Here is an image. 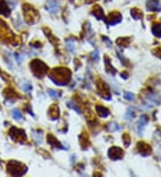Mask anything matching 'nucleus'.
<instances>
[{
	"mask_svg": "<svg viewBox=\"0 0 161 177\" xmlns=\"http://www.w3.org/2000/svg\"><path fill=\"white\" fill-rule=\"evenodd\" d=\"M50 79L56 85H66L71 79V72L66 68H55L51 73Z\"/></svg>",
	"mask_w": 161,
	"mask_h": 177,
	"instance_id": "1",
	"label": "nucleus"
},
{
	"mask_svg": "<svg viewBox=\"0 0 161 177\" xmlns=\"http://www.w3.org/2000/svg\"><path fill=\"white\" fill-rule=\"evenodd\" d=\"M26 171H27L26 166L20 162L11 161L8 165V173L11 175L21 176V175L24 174L26 173Z\"/></svg>",
	"mask_w": 161,
	"mask_h": 177,
	"instance_id": "2",
	"label": "nucleus"
},
{
	"mask_svg": "<svg viewBox=\"0 0 161 177\" xmlns=\"http://www.w3.org/2000/svg\"><path fill=\"white\" fill-rule=\"evenodd\" d=\"M31 71L32 73H34V75L36 77H42L48 71V66L40 60H33L31 63Z\"/></svg>",
	"mask_w": 161,
	"mask_h": 177,
	"instance_id": "3",
	"label": "nucleus"
},
{
	"mask_svg": "<svg viewBox=\"0 0 161 177\" xmlns=\"http://www.w3.org/2000/svg\"><path fill=\"white\" fill-rule=\"evenodd\" d=\"M24 14H25V18L27 21L30 23H33L34 22H36L37 17H38V13L37 11H35L31 6H30L29 5H25L24 7Z\"/></svg>",
	"mask_w": 161,
	"mask_h": 177,
	"instance_id": "4",
	"label": "nucleus"
},
{
	"mask_svg": "<svg viewBox=\"0 0 161 177\" xmlns=\"http://www.w3.org/2000/svg\"><path fill=\"white\" fill-rule=\"evenodd\" d=\"M108 156L113 160L121 159L124 156V150L119 147H112L108 150Z\"/></svg>",
	"mask_w": 161,
	"mask_h": 177,
	"instance_id": "5",
	"label": "nucleus"
},
{
	"mask_svg": "<svg viewBox=\"0 0 161 177\" xmlns=\"http://www.w3.org/2000/svg\"><path fill=\"white\" fill-rule=\"evenodd\" d=\"M10 137L14 141H24L26 139V135L24 130H20L13 127L10 131Z\"/></svg>",
	"mask_w": 161,
	"mask_h": 177,
	"instance_id": "6",
	"label": "nucleus"
},
{
	"mask_svg": "<svg viewBox=\"0 0 161 177\" xmlns=\"http://www.w3.org/2000/svg\"><path fill=\"white\" fill-rule=\"evenodd\" d=\"M121 21H122V15H121V14L114 11L108 14L107 22L109 25H115V24L119 23Z\"/></svg>",
	"mask_w": 161,
	"mask_h": 177,
	"instance_id": "7",
	"label": "nucleus"
},
{
	"mask_svg": "<svg viewBox=\"0 0 161 177\" xmlns=\"http://www.w3.org/2000/svg\"><path fill=\"white\" fill-rule=\"evenodd\" d=\"M137 150L140 154H142V156H148L152 151L151 147L143 141H140L137 143Z\"/></svg>",
	"mask_w": 161,
	"mask_h": 177,
	"instance_id": "8",
	"label": "nucleus"
},
{
	"mask_svg": "<svg viewBox=\"0 0 161 177\" xmlns=\"http://www.w3.org/2000/svg\"><path fill=\"white\" fill-rule=\"evenodd\" d=\"M149 119H148V116L145 115V114H142L140 115V118H139V121H138V124H137V129L140 132V135L142 134V132L145 128V125L147 124Z\"/></svg>",
	"mask_w": 161,
	"mask_h": 177,
	"instance_id": "9",
	"label": "nucleus"
},
{
	"mask_svg": "<svg viewBox=\"0 0 161 177\" xmlns=\"http://www.w3.org/2000/svg\"><path fill=\"white\" fill-rule=\"evenodd\" d=\"M147 9L149 11H161V5L157 2V0H148L147 1Z\"/></svg>",
	"mask_w": 161,
	"mask_h": 177,
	"instance_id": "10",
	"label": "nucleus"
},
{
	"mask_svg": "<svg viewBox=\"0 0 161 177\" xmlns=\"http://www.w3.org/2000/svg\"><path fill=\"white\" fill-rule=\"evenodd\" d=\"M0 14H3L4 16H8L10 14V8L6 0H0Z\"/></svg>",
	"mask_w": 161,
	"mask_h": 177,
	"instance_id": "11",
	"label": "nucleus"
},
{
	"mask_svg": "<svg viewBox=\"0 0 161 177\" xmlns=\"http://www.w3.org/2000/svg\"><path fill=\"white\" fill-rule=\"evenodd\" d=\"M46 8L52 14H56L58 11V3L56 1V0H49V1L47 3V6Z\"/></svg>",
	"mask_w": 161,
	"mask_h": 177,
	"instance_id": "12",
	"label": "nucleus"
},
{
	"mask_svg": "<svg viewBox=\"0 0 161 177\" xmlns=\"http://www.w3.org/2000/svg\"><path fill=\"white\" fill-rule=\"evenodd\" d=\"M98 90L99 91H102V95L105 98H107V100H110V92L108 90V86L105 84V82H100L98 84Z\"/></svg>",
	"mask_w": 161,
	"mask_h": 177,
	"instance_id": "13",
	"label": "nucleus"
},
{
	"mask_svg": "<svg viewBox=\"0 0 161 177\" xmlns=\"http://www.w3.org/2000/svg\"><path fill=\"white\" fill-rule=\"evenodd\" d=\"M92 14L98 19V20H102L104 19V12L103 9L99 6H95L92 9Z\"/></svg>",
	"mask_w": 161,
	"mask_h": 177,
	"instance_id": "14",
	"label": "nucleus"
},
{
	"mask_svg": "<svg viewBox=\"0 0 161 177\" xmlns=\"http://www.w3.org/2000/svg\"><path fill=\"white\" fill-rule=\"evenodd\" d=\"M96 110L98 112V114H99L100 117H103V118H106L109 115V110L104 107H101V106H97L96 107Z\"/></svg>",
	"mask_w": 161,
	"mask_h": 177,
	"instance_id": "15",
	"label": "nucleus"
},
{
	"mask_svg": "<svg viewBox=\"0 0 161 177\" xmlns=\"http://www.w3.org/2000/svg\"><path fill=\"white\" fill-rule=\"evenodd\" d=\"M49 114H50V117L52 120H56L59 117V108L56 105H54L50 107Z\"/></svg>",
	"mask_w": 161,
	"mask_h": 177,
	"instance_id": "16",
	"label": "nucleus"
},
{
	"mask_svg": "<svg viewBox=\"0 0 161 177\" xmlns=\"http://www.w3.org/2000/svg\"><path fill=\"white\" fill-rule=\"evenodd\" d=\"M131 15L133 16V19H135V20H140V18H142L143 14H142V10L135 7V8H133V9L131 10Z\"/></svg>",
	"mask_w": 161,
	"mask_h": 177,
	"instance_id": "17",
	"label": "nucleus"
},
{
	"mask_svg": "<svg viewBox=\"0 0 161 177\" xmlns=\"http://www.w3.org/2000/svg\"><path fill=\"white\" fill-rule=\"evenodd\" d=\"M151 31L152 33L157 37V38H161V23H154L152 25V28H151Z\"/></svg>",
	"mask_w": 161,
	"mask_h": 177,
	"instance_id": "18",
	"label": "nucleus"
},
{
	"mask_svg": "<svg viewBox=\"0 0 161 177\" xmlns=\"http://www.w3.org/2000/svg\"><path fill=\"white\" fill-rule=\"evenodd\" d=\"M130 38H120L117 39V45L120 46V47H123V48H125L127 47L129 44H130Z\"/></svg>",
	"mask_w": 161,
	"mask_h": 177,
	"instance_id": "19",
	"label": "nucleus"
},
{
	"mask_svg": "<svg viewBox=\"0 0 161 177\" xmlns=\"http://www.w3.org/2000/svg\"><path fill=\"white\" fill-rule=\"evenodd\" d=\"M134 115H135V113L133 110V108H128V110L126 111V113L125 114V117L126 120H132L134 117Z\"/></svg>",
	"mask_w": 161,
	"mask_h": 177,
	"instance_id": "20",
	"label": "nucleus"
},
{
	"mask_svg": "<svg viewBox=\"0 0 161 177\" xmlns=\"http://www.w3.org/2000/svg\"><path fill=\"white\" fill-rule=\"evenodd\" d=\"M12 114H13V117L14 118V119H16V120L22 119V118H23V114H22V113L20 112L18 109H14Z\"/></svg>",
	"mask_w": 161,
	"mask_h": 177,
	"instance_id": "21",
	"label": "nucleus"
},
{
	"mask_svg": "<svg viewBox=\"0 0 161 177\" xmlns=\"http://www.w3.org/2000/svg\"><path fill=\"white\" fill-rule=\"evenodd\" d=\"M120 127L117 125V124L115 123H110L108 124V131L109 132H115V131H119Z\"/></svg>",
	"mask_w": 161,
	"mask_h": 177,
	"instance_id": "22",
	"label": "nucleus"
},
{
	"mask_svg": "<svg viewBox=\"0 0 161 177\" xmlns=\"http://www.w3.org/2000/svg\"><path fill=\"white\" fill-rule=\"evenodd\" d=\"M124 97L125 98L126 100H129V101H132L134 100V95L129 91H125L124 93Z\"/></svg>",
	"mask_w": 161,
	"mask_h": 177,
	"instance_id": "23",
	"label": "nucleus"
},
{
	"mask_svg": "<svg viewBox=\"0 0 161 177\" xmlns=\"http://www.w3.org/2000/svg\"><path fill=\"white\" fill-rule=\"evenodd\" d=\"M123 140H124V143H125V147H128L129 144L131 143V138H130V136L127 133L124 134L123 135Z\"/></svg>",
	"mask_w": 161,
	"mask_h": 177,
	"instance_id": "24",
	"label": "nucleus"
},
{
	"mask_svg": "<svg viewBox=\"0 0 161 177\" xmlns=\"http://www.w3.org/2000/svg\"><path fill=\"white\" fill-rule=\"evenodd\" d=\"M23 89H24V90L25 92H30V91L32 90V87H31V85L29 84V83H24V84L23 85Z\"/></svg>",
	"mask_w": 161,
	"mask_h": 177,
	"instance_id": "25",
	"label": "nucleus"
},
{
	"mask_svg": "<svg viewBox=\"0 0 161 177\" xmlns=\"http://www.w3.org/2000/svg\"><path fill=\"white\" fill-rule=\"evenodd\" d=\"M67 104H68V106H69L70 107H72L73 110H75V111H76L78 114H80V109H79V108L76 107V105H75V104H73V102H68Z\"/></svg>",
	"mask_w": 161,
	"mask_h": 177,
	"instance_id": "26",
	"label": "nucleus"
},
{
	"mask_svg": "<svg viewBox=\"0 0 161 177\" xmlns=\"http://www.w3.org/2000/svg\"><path fill=\"white\" fill-rule=\"evenodd\" d=\"M91 57L93 58V60H95V61H98V59H99L98 51V50H95V51L91 54Z\"/></svg>",
	"mask_w": 161,
	"mask_h": 177,
	"instance_id": "27",
	"label": "nucleus"
},
{
	"mask_svg": "<svg viewBox=\"0 0 161 177\" xmlns=\"http://www.w3.org/2000/svg\"><path fill=\"white\" fill-rule=\"evenodd\" d=\"M48 94H49V96L50 97H55V98H57L58 97H59V93L58 92H56V90H48Z\"/></svg>",
	"mask_w": 161,
	"mask_h": 177,
	"instance_id": "28",
	"label": "nucleus"
},
{
	"mask_svg": "<svg viewBox=\"0 0 161 177\" xmlns=\"http://www.w3.org/2000/svg\"><path fill=\"white\" fill-rule=\"evenodd\" d=\"M152 52L155 54V55H157V56H158L159 58H161V47H158V48H155Z\"/></svg>",
	"mask_w": 161,
	"mask_h": 177,
	"instance_id": "29",
	"label": "nucleus"
},
{
	"mask_svg": "<svg viewBox=\"0 0 161 177\" xmlns=\"http://www.w3.org/2000/svg\"><path fill=\"white\" fill-rule=\"evenodd\" d=\"M67 45H68V48H69V50L72 52V53H73L74 52V48H73V43H71V42H67Z\"/></svg>",
	"mask_w": 161,
	"mask_h": 177,
	"instance_id": "30",
	"label": "nucleus"
},
{
	"mask_svg": "<svg viewBox=\"0 0 161 177\" xmlns=\"http://www.w3.org/2000/svg\"><path fill=\"white\" fill-rule=\"evenodd\" d=\"M87 1H88L89 3H90V2H92V1H95V0H87Z\"/></svg>",
	"mask_w": 161,
	"mask_h": 177,
	"instance_id": "31",
	"label": "nucleus"
}]
</instances>
